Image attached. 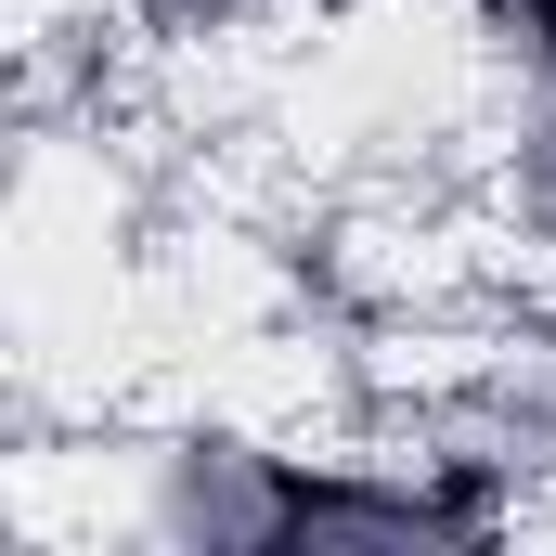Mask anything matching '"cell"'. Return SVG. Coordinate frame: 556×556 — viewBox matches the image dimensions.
<instances>
[{
  "label": "cell",
  "instance_id": "1",
  "mask_svg": "<svg viewBox=\"0 0 556 556\" xmlns=\"http://www.w3.org/2000/svg\"><path fill=\"white\" fill-rule=\"evenodd\" d=\"M518 26H531V52L556 65V0H518Z\"/></svg>",
  "mask_w": 556,
  "mask_h": 556
}]
</instances>
